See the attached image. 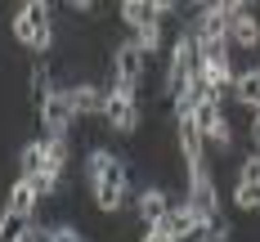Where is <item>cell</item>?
<instances>
[{
	"mask_svg": "<svg viewBox=\"0 0 260 242\" xmlns=\"http://www.w3.org/2000/svg\"><path fill=\"white\" fill-rule=\"evenodd\" d=\"M85 184H90V206L104 220H117L130 202V161L104 144H94L85 153Z\"/></svg>",
	"mask_w": 260,
	"mask_h": 242,
	"instance_id": "6da1fadb",
	"label": "cell"
},
{
	"mask_svg": "<svg viewBox=\"0 0 260 242\" xmlns=\"http://www.w3.org/2000/svg\"><path fill=\"white\" fill-rule=\"evenodd\" d=\"M9 36H14V45L27 50L31 58H50L54 45H58L54 5H45V0H27V5H18L14 18H9Z\"/></svg>",
	"mask_w": 260,
	"mask_h": 242,
	"instance_id": "7a4b0ae2",
	"label": "cell"
},
{
	"mask_svg": "<svg viewBox=\"0 0 260 242\" xmlns=\"http://www.w3.org/2000/svg\"><path fill=\"white\" fill-rule=\"evenodd\" d=\"M108 134L117 139H135L139 126H144V103L135 90H121V85H108V103H104V121H99Z\"/></svg>",
	"mask_w": 260,
	"mask_h": 242,
	"instance_id": "3957f363",
	"label": "cell"
},
{
	"mask_svg": "<svg viewBox=\"0 0 260 242\" xmlns=\"http://www.w3.org/2000/svg\"><path fill=\"white\" fill-rule=\"evenodd\" d=\"M108 58H112V81H108V85H121V90H135V94H139V90L148 85V77H153V58L139 50L130 36L121 45H112Z\"/></svg>",
	"mask_w": 260,
	"mask_h": 242,
	"instance_id": "277c9868",
	"label": "cell"
},
{
	"mask_svg": "<svg viewBox=\"0 0 260 242\" xmlns=\"http://www.w3.org/2000/svg\"><path fill=\"white\" fill-rule=\"evenodd\" d=\"M68 99L77 108V121H104V103H108L104 81H77V85H68Z\"/></svg>",
	"mask_w": 260,
	"mask_h": 242,
	"instance_id": "5b68a950",
	"label": "cell"
},
{
	"mask_svg": "<svg viewBox=\"0 0 260 242\" xmlns=\"http://www.w3.org/2000/svg\"><path fill=\"white\" fill-rule=\"evenodd\" d=\"M242 112L260 117V67H238V81H234V99Z\"/></svg>",
	"mask_w": 260,
	"mask_h": 242,
	"instance_id": "8992f818",
	"label": "cell"
},
{
	"mask_svg": "<svg viewBox=\"0 0 260 242\" xmlns=\"http://www.w3.org/2000/svg\"><path fill=\"white\" fill-rule=\"evenodd\" d=\"M229 50L234 54H256L260 50V14H247L229 27Z\"/></svg>",
	"mask_w": 260,
	"mask_h": 242,
	"instance_id": "52a82bcc",
	"label": "cell"
},
{
	"mask_svg": "<svg viewBox=\"0 0 260 242\" xmlns=\"http://www.w3.org/2000/svg\"><path fill=\"white\" fill-rule=\"evenodd\" d=\"M5 211H18V215H27V220H36L41 197H36L31 180H14V184H9V193H5Z\"/></svg>",
	"mask_w": 260,
	"mask_h": 242,
	"instance_id": "ba28073f",
	"label": "cell"
},
{
	"mask_svg": "<svg viewBox=\"0 0 260 242\" xmlns=\"http://www.w3.org/2000/svg\"><path fill=\"white\" fill-rule=\"evenodd\" d=\"M234 211L238 215H251V220H260V180H251V175H238L234 180Z\"/></svg>",
	"mask_w": 260,
	"mask_h": 242,
	"instance_id": "9c48e42d",
	"label": "cell"
},
{
	"mask_svg": "<svg viewBox=\"0 0 260 242\" xmlns=\"http://www.w3.org/2000/svg\"><path fill=\"white\" fill-rule=\"evenodd\" d=\"M50 170V157H45V139H31L18 148V180H36Z\"/></svg>",
	"mask_w": 260,
	"mask_h": 242,
	"instance_id": "30bf717a",
	"label": "cell"
},
{
	"mask_svg": "<svg viewBox=\"0 0 260 242\" xmlns=\"http://www.w3.org/2000/svg\"><path fill=\"white\" fill-rule=\"evenodd\" d=\"M31 224H36V220H27V215H18V211H0V242H23Z\"/></svg>",
	"mask_w": 260,
	"mask_h": 242,
	"instance_id": "8fae6325",
	"label": "cell"
},
{
	"mask_svg": "<svg viewBox=\"0 0 260 242\" xmlns=\"http://www.w3.org/2000/svg\"><path fill=\"white\" fill-rule=\"evenodd\" d=\"M130 41H135L139 50L148 54V58H157V54H161V41H166V23H148V27H139Z\"/></svg>",
	"mask_w": 260,
	"mask_h": 242,
	"instance_id": "7c38bea8",
	"label": "cell"
},
{
	"mask_svg": "<svg viewBox=\"0 0 260 242\" xmlns=\"http://www.w3.org/2000/svg\"><path fill=\"white\" fill-rule=\"evenodd\" d=\"M45 157H50L54 175H68V166H72V139H45Z\"/></svg>",
	"mask_w": 260,
	"mask_h": 242,
	"instance_id": "4fadbf2b",
	"label": "cell"
},
{
	"mask_svg": "<svg viewBox=\"0 0 260 242\" xmlns=\"http://www.w3.org/2000/svg\"><path fill=\"white\" fill-rule=\"evenodd\" d=\"M50 229H54V242H90L77 220H63V224H50Z\"/></svg>",
	"mask_w": 260,
	"mask_h": 242,
	"instance_id": "5bb4252c",
	"label": "cell"
},
{
	"mask_svg": "<svg viewBox=\"0 0 260 242\" xmlns=\"http://www.w3.org/2000/svg\"><path fill=\"white\" fill-rule=\"evenodd\" d=\"M247 139H251V153H260V117H256V126H251V134H247Z\"/></svg>",
	"mask_w": 260,
	"mask_h": 242,
	"instance_id": "9a60e30c",
	"label": "cell"
}]
</instances>
